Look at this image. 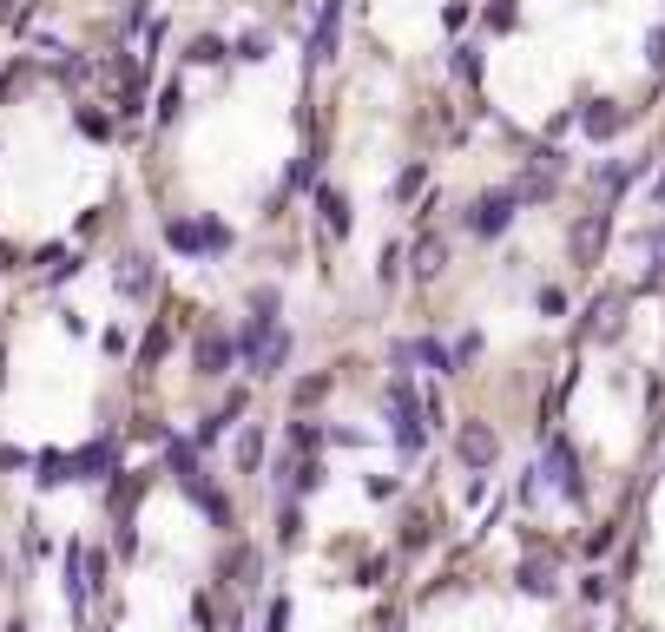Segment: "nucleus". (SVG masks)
<instances>
[{
  "label": "nucleus",
  "mask_w": 665,
  "mask_h": 632,
  "mask_svg": "<svg viewBox=\"0 0 665 632\" xmlns=\"http://www.w3.org/2000/svg\"><path fill=\"white\" fill-rule=\"evenodd\" d=\"M646 251H652V257H665V224H652V231H646Z\"/></svg>",
  "instance_id": "4468645a"
},
{
  "label": "nucleus",
  "mask_w": 665,
  "mask_h": 632,
  "mask_svg": "<svg viewBox=\"0 0 665 632\" xmlns=\"http://www.w3.org/2000/svg\"><path fill=\"white\" fill-rule=\"evenodd\" d=\"M448 264V251H442V244H435V237H428V244H422V264H415V270H422V277H435V270H442Z\"/></svg>",
  "instance_id": "9b49d317"
},
{
  "label": "nucleus",
  "mask_w": 665,
  "mask_h": 632,
  "mask_svg": "<svg viewBox=\"0 0 665 632\" xmlns=\"http://www.w3.org/2000/svg\"><path fill=\"white\" fill-rule=\"evenodd\" d=\"M284 626H290V606L277 600V606H270V619H264V632H284Z\"/></svg>",
  "instance_id": "ddd939ff"
},
{
  "label": "nucleus",
  "mask_w": 665,
  "mask_h": 632,
  "mask_svg": "<svg viewBox=\"0 0 665 632\" xmlns=\"http://www.w3.org/2000/svg\"><path fill=\"white\" fill-rule=\"evenodd\" d=\"M152 290V270H145V257H126L119 264V297H145Z\"/></svg>",
  "instance_id": "6e6552de"
},
{
  "label": "nucleus",
  "mask_w": 665,
  "mask_h": 632,
  "mask_svg": "<svg viewBox=\"0 0 665 632\" xmlns=\"http://www.w3.org/2000/svg\"><path fill=\"white\" fill-rule=\"evenodd\" d=\"M317 205H323V224H330L336 237H349V198H343V191H323Z\"/></svg>",
  "instance_id": "1a4fd4ad"
},
{
  "label": "nucleus",
  "mask_w": 665,
  "mask_h": 632,
  "mask_svg": "<svg viewBox=\"0 0 665 632\" xmlns=\"http://www.w3.org/2000/svg\"><path fill=\"white\" fill-rule=\"evenodd\" d=\"M494 448H501V442H494V435H488L481 422H468V428H461V461H475V468H488V461H494Z\"/></svg>",
  "instance_id": "423d86ee"
},
{
  "label": "nucleus",
  "mask_w": 665,
  "mask_h": 632,
  "mask_svg": "<svg viewBox=\"0 0 665 632\" xmlns=\"http://www.w3.org/2000/svg\"><path fill=\"white\" fill-rule=\"evenodd\" d=\"M238 356V343L231 336H218V330H205L198 336V376H224V363Z\"/></svg>",
  "instance_id": "20e7f679"
},
{
  "label": "nucleus",
  "mask_w": 665,
  "mask_h": 632,
  "mask_svg": "<svg viewBox=\"0 0 665 632\" xmlns=\"http://www.w3.org/2000/svg\"><path fill=\"white\" fill-rule=\"evenodd\" d=\"M389 422H396L402 455H415V448H422V415H415V389H409V376L389 382Z\"/></svg>",
  "instance_id": "f257e3e1"
},
{
  "label": "nucleus",
  "mask_w": 665,
  "mask_h": 632,
  "mask_svg": "<svg viewBox=\"0 0 665 632\" xmlns=\"http://www.w3.org/2000/svg\"><path fill=\"white\" fill-rule=\"evenodd\" d=\"M554 481H560V494H567V501H580V474H573V448L567 442H554Z\"/></svg>",
  "instance_id": "0eeeda50"
},
{
  "label": "nucleus",
  "mask_w": 665,
  "mask_h": 632,
  "mask_svg": "<svg viewBox=\"0 0 665 632\" xmlns=\"http://www.w3.org/2000/svg\"><path fill=\"white\" fill-rule=\"evenodd\" d=\"M165 237H172V251H224V244H231L224 224H191V218H172Z\"/></svg>",
  "instance_id": "f03ea898"
},
{
  "label": "nucleus",
  "mask_w": 665,
  "mask_h": 632,
  "mask_svg": "<svg viewBox=\"0 0 665 632\" xmlns=\"http://www.w3.org/2000/svg\"><path fill=\"white\" fill-rule=\"evenodd\" d=\"M191 60H198V66H218L224 47H218V40H198V47H191Z\"/></svg>",
  "instance_id": "f8f14e48"
},
{
  "label": "nucleus",
  "mask_w": 665,
  "mask_h": 632,
  "mask_svg": "<svg viewBox=\"0 0 665 632\" xmlns=\"http://www.w3.org/2000/svg\"><path fill=\"white\" fill-rule=\"evenodd\" d=\"M514 205H521V191H488V198H475V231L481 237H494V231H507L514 224Z\"/></svg>",
  "instance_id": "7ed1b4c3"
},
{
  "label": "nucleus",
  "mask_w": 665,
  "mask_h": 632,
  "mask_svg": "<svg viewBox=\"0 0 665 632\" xmlns=\"http://www.w3.org/2000/svg\"><path fill=\"white\" fill-rule=\"evenodd\" d=\"M336 27H343V0H330V7H323V20H317V33H310V66H330Z\"/></svg>",
  "instance_id": "39448f33"
},
{
  "label": "nucleus",
  "mask_w": 665,
  "mask_h": 632,
  "mask_svg": "<svg viewBox=\"0 0 665 632\" xmlns=\"http://www.w3.org/2000/svg\"><path fill=\"white\" fill-rule=\"evenodd\" d=\"M586 132H593V139H606V132H619V112L593 106V112H586Z\"/></svg>",
  "instance_id": "9d476101"
}]
</instances>
